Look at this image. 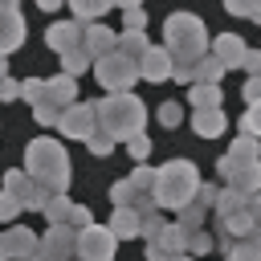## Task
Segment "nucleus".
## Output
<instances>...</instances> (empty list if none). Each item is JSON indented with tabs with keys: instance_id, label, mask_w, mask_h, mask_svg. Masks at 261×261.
<instances>
[{
	"instance_id": "obj_1",
	"label": "nucleus",
	"mask_w": 261,
	"mask_h": 261,
	"mask_svg": "<svg viewBox=\"0 0 261 261\" xmlns=\"http://www.w3.org/2000/svg\"><path fill=\"white\" fill-rule=\"evenodd\" d=\"M94 106V130H102L110 143H126L135 135H143V122H147V106L139 94H106Z\"/></svg>"
},
{
	"instance_id": "obj_2",
	"label": "nucleus",
	"mask_w": 261,
	"mask_h": 261,
	"mask_svg": "<svg viewBox=\"0 0 261 261\" xmlns=\"http://www.w3.org/2000/svg\"><path fill=\"white\" fill-rule=\"evenodd\" d=\"M33 184H41L49 196H65L69 188V155L57 139L49 135H37L29 147H24V167H20Z\"/></svg>"
},
{
	"instance_id": "obj_3",
	"label": "nucleus",
	"mask_w": 261,
	"mask_h": 261,
	"mask_svg": "<svg viewBox=\"0 0 261 261\" xmlns=\"http://www.w3.org/2000/svg\"><path fill=\"white\" fill-rule=\"evenodd\" d=\"M200 184H204V179H200V167H196L192 159H167L163 167H155L151 200H155L159 212H163V208L179 212L184 204H192V196H196Z\"/></svg>"
},
{
	"instance_id": "obj_4",
	"label": "nucleus",
	"mask_w": 261,
	"mask_h": 261,
	"mask_svg": "<svg viewBox=\"0 0 261 261\" xmlns=\"http://www.w3.org/2000/svg\"><path fill=\"white\" fill-rule=\"evenodd\" d=\"M171 65H192L208 53V24L192 12H171L163 20V45H159Z\"/></svg>"
},
{
	"instance_id": "obj_5",
	"label": "nucleus",
	"mask_w": 261,
	"mask_h": 261,
	"mask_svg": "<svg viewBox=\"0 0 261 261\" xmlns=\"http://www.w3.org/2000/svg\"><path fill=\"white\" fill-rule=\"evenodd\" d=\"M90 65H94V77H98V86H102L106 94H130V86L139 82L135 61H130V57H122L118 49H114V53H106V57H98V61H90Z\"/></svg>"
},
{
	"instance_id": "obj_6",
	"label": "nucleus",
	"mask_w": 261,
	"mask_h": 261,
	"mask_svg": "<svg viewBox=\"0 0 261 261\" xmlns=\"http://www.w3.org/2000/svg\"><path fill=\"white\" fill-rule=\"evenodd\" d=\"M114 249L118 241L106 224H86L73 232V261H114Z\"/></svg>"
},
{
	"instance_id": "obj_7",
	"label": "nucleus",
	"mask_w": 261,
	"mask_h": 261,
	"mask_svg": "<svg viewBox=\"0 0 261 261\" xmlns=\"http://www.w3.org/2000/svg\"><path fill=\"white\" fill-rule=\"evenodd\" d=\"M0 192H8V196H12L16 204H20V212H24V208L41 212V208H45V200H49V192H45L41 184H33V179H29L24 171H8V175H4V188H0Z\"/></svg>"
},
{
	"instance_id": "obj_8",
	"label": "nucleus",
	"mask_w": 261,
	"mask_h": 261,
	"mask_svg": "<svg viewBox=\"0 0 261 261\" xmlns=\"http://www.w3.org/2000/svg\"><path fill=\"white\" fill-rule=\"evenodd\" d=\"M0 257L8 261H33L37 257V232L33 228H24V224H8L4 232H0Z\"/></svg>"
},
{
	"instance_id": "obj_9",
	"label": "nucleus",
	"mask_w": 261,
	"mask_h": 261,
	"mask_svg": "<svg viewBox=\"0 0 261 261\" xmlns=\"http://www.w3.org/2000/svg\"><path fill=\"white\" fill-rule=\"evenodd\" d=\"M57 130L61 135H69V139H90L94 135V106L90 102H73V106H65L61 114H57Z\"/></svg>"
},
{
	"instance_id": "obj_10",
	"label": "nucleus",
	"mask_w": 261,
	"mask_h": 261,
	"mask_svg": "<svg viewBox=\"0 0 261 261\" xmlns=\"http://www.w3.org/2000/svg\"><path fill=\"white\" fill-rule=\"evenodd\" d=\"M77 102V82L73 77H65V73H57V77H49V82H41V98H37V106H49V110H65V106H73Z\"/></svg>"
},
{
	"instance_id": "obj_11",
	"label": "nucleus",
	"mask_w": 261,
	"mask_h": 261,
	"mask_svg": "<svg viewBox=\"0 0 261 261\" xmlns=\"http://www.w3.org/2000/svg\"><path fill=\"white\" fill-rule=\"evenodd\" d=\"M24 45V12L16 4H0V57Z\"/></svg>"
},
{
	"instance_id": "obj_12",
	"label": "nucleus",
	"mask_w": 261,
	"mask_h": 261,
	"mask_svg": "<svg viewBox=\"0 0 261 261\" xmlns=\"http://www.w3.org/2000/svg\"><path fill=\"white\" fill-rule=\"evenodd\" d=\"M37 253L53 257V261H69L73 257V228L69 224H49L41 237H37Z\"/></svg>"
},
{
	"instance_id": "obj_13",
	"label": "nucleus",
	"mask_w": 261,
	"mask_h": 261,
	"mask_svg": "<svg viewBox=\"0 0 261 261\" xmlns=\"http://www.w3.org/2000/svg\"><path fill=\"white\" fill-rule=\"evenodd\" d=\"M220 232H224L228 241H245V237H253V232H257V196H249L232 216H224V220H220Z\"/></svg>"
},
{
	"instance_id": "obj_14",
	"label": "nucleus",
	"mask_w": 261,
	"mask_h": 261,
	"mask_svg": "<svg viewBox=\"0 0 261 261\" xmlns=\"http://www.w3.org/2000/svg\"><path fill=\"white\" fill-rule=\"evenodd\" d=\"M245 53H249V45H245L237 33H220V37L212 41V53H208V57H212L220 69H241Z\"/></svg>"
},
{
	"instance_id": "obj_15",
	"label": "nucleus",
	"mask_w": 261,
	"mask_h": 261,
	"mask_svg": "<svg viewBox=\"0 0 261 261\" xmlns=\"http://www.w3.org/2000/svg\"><path fill=\"white\" fill-rule=\"evenodd\" d=\"M114 41H118V33H114L110 24H102V20L82 29V49H86V57H90V61H98V57L114 53Z\"/></svg>"
},
{
	"instance_id": "obj_16",
	"label": "nucleus",
	"mask_w": 261,
	"mask_h": 261,
	"mask_svg": "<svg viewBox=\"0 0 261 261\" xmlns=\"http://www.w3.org/2000/svg\"><path fill=\"white\" fill-rule=\"evenodd\" d=\"M45 45L61 57V53H69V49H77L82 45V24L77 20H53L49 29H45Z\"/></svg>"
},
{
	"instance_id": "obj_17",
	"label": "nucleus",
	"mask_w": 261,
	"mask_h": 261,
	"mask_svg": "<svg viewBox=\"0 0 261 261\" xmlns=\"http://www.w3.org/2000/svg\"><path fill=\"white\" fill-rule=\"evenodd\" d=\"M135 69H139V77H147V82H167V77H171V57H167L159 45H147V53L135 61Z\"/></svg>"
},
{
	"instance_id": "obj_18",
	"label": "nucleus",
	"mask_w": 261,
	"mask_h": 261,
	"mask_svg": "<svg viewBox=\"0 0 261 261\" xmlns=\"http://www.w3.org/2000/svg\"><path fill=\"white\" fill-rule=\"evenodd\" d=\"M184 237H188V228H179V224H163L159 237L147 241V245H151L159 257H175V253H184Z\"/></svg>"
},
{
	"instance_id": "obj_19",
	"label": "nucleus",
	"mask_w": 261,
	"mask_h": 261,
	"mask_svg": "<svg viewBox=\"0 0 261 261\" xmlns=\"http://www.w3.org/2000/svg\"><path fill=\"white\" fill-rule=\"evenodd\" d=\"M224 126H228L224 110H196L192 114V130L200 139H216V135H224Z\"/></svg>"
},
{
	"instance_id": "obj_20",
	"label": "nucleus",
	"mask_w": 261,
	"mask_h": 261,
	"mask_svg": "<svg viewBox=\"0 0 261 261\" xmlns=\"http://www.w3.org/2000/svg\"><path fill=\"white\" fill-rule=\"evenodd\" d=\"M106 228H110L114 241H130V237H139V216L130 208H114V216H110Z\"/></svg>"
},
{
	"instance_id": "obj_21",
	"label": "nucleus",
	"mask_w": 261,
	"mask_h": 261,
	"mask_svg": "<svg viewBox=\"0 0 261 261\" xmlns=\"http://www.w3.org/2000/svg\"><path fill=\"white\" fill-rule=\"evenodd\" d=\"M147 45H151V41H147V33H135V29H122V33H118V41H114V49H118L122 57H130V61H139V57L147 53Z\"/></svg>"
},
{
	"instance_id": "obj_22",
	"label": "nucleus",
	"mask_w": 261,
	"mask_h": 261,
	"mask_svg": "<svg viewBox=\"0 0 261 261\" xmlns=\"http://www.w3.org/2000/svg\"><path fill=\"white\" fill-rule=\"evenodd\" d=\"M106 8H110V4H102V0H73V16H69V20H77V24L86 29V24H98V20L106 16Z\"/></svg>"
},
{
	"instance_id": "obj_23",
	"label": "nucleus",
	"mask_w": 261,
	"mask_h": 261,
	"mask_svg": "<svg viewBox=\"0 0 261 261\" xmlns=\"http://www.w3.org/2000/svg\"><path fill=\"white\" fill-rule=\"evenodd\" d=\"M188 102H192L196 110H220L224 94H220V86H192V90H188Z\"/></svg>"
},
{
	"instance_id": "obj_24",
	"label": "nucleus",
	"mask_w": 261,
	"mask_h": 261,
	"mask_svg": "<svg viewBox=\"0 0 261 261\" xmlns=\"http://www.w3.org/2000/svg\"><path fill=\"white\" fill-rule=\"evenodd\" d=\"M224 159L237 163V167H257V139H241V135H237V143L228 147Z\"/></svg>"
},
{
	"instance_id": "obj_25",
	"label": "nucleus",
	"mask_w": 261,
	"mask_h": 261,
	"mask_svg": "<svg viewBox=\"0 0 261 261\" xmlns=\"http://www.w3.org/2000/svg\"><path fill=\"white\" fill-rule=\"evenodd\" d=\"M184 253H188L192 261L208 257V253H212V237H208V228H188V237H184Z\"/></svg>"
},
{
	"instance_id": "obj_26",
	"label": "nucleus",
	"mask_w": 261,
	"mask_h": 261,
	"mask_svg": "<svg viewBox=\"0 0 261 261\" xmlns=\"http://www.w3.org/2000/svg\"><path fill=\"white\" fill-rule=\"evenodd\" d=\"M41 212H45V220H49V224H65V220H69V212H73V200H69V196H49Z\"/></svg>"
},
{
	"instance_id": "obj_27",
	"label": "nucleus",
	"mask_w": 261,
	"mask_h": 261,
	"mask_svg": "<svg viewBox=\"0 0 261 261\" xmlns=\"http://www.w3.org/2000/svg\"><path fill=\"white\" fill-rule=\"evenodd\" d=\"M249 196H241V192H232V188H224V192H216V204H212V212H216V220H224V216H232L241 204H245Z\"/></svg>"
},
{
	"instance_id": "obj_28",
	"label": "nucleus",
	"mask_w": 261,
	"mask_h": 261,
	"mask_svg": "<svg viewBox=\"0 0 261 261\" xmlns=\"http://www.w3.org/2000/svg\"><path fill=\"white\" fill-rule=\"evenodd\" d=\"M82 69H90V57H86V49L77 45V49H69V53H61V73L65 77H73L77 82V73Z\"/></svg>"
},
{
	"instance_id": "obj_29",
	"label": "nucleus",
	"mask_w": 261,
	"mask_h": 261,
	"mask_svg": "<svg viewBox=\"0 0 261 261\" xmlns=\"http://www.w3.org/2000/svg\"><path fill=\"white\" fill-rule=\"evenodd\" d=\"M224 261H261V249H257V237H245V241H237L228 253H224Z\"/></svg>"
},
{
	"instance_id": "obj_30",
	"label": "nucleus",
	"mask_w": 261,
	"mask_h": 261,
	"mask_svg": "<svg viewBox=\"0 0 261 261\" xmlns=\"http://www.w3.org/2000/svg\"><path fill=\"white\" fill-rule=\"evenodd\" d=\"M204 216H208V208L192 200V204L179 208V220H175V224H179V228H204Z\"/></svg>"
},
{
	"instance_id": "obj_31",
	"label": "nucleus",
	"mask_w": 261,
	"mask_h": 261,
	"mask_svg": "<svg viewBox=\"0 0 261 261\" xmlns=\"http://www.w3.org/2000/svg\"><path fill=\"white\" fill-rule=\"evenodd\" d=\"M122 20H126V29L147 33V8L143 4H122Z\"/></svg>"
},
{
	"instance_id": "obj_32",
	"label": "nucleus",
	"mask_w": 261,
	"mask_h": 261,
	"mask_svg": "<svg viewBox=\"0 0 261 261\" xmlns=\"http://www.w3.org/2000/svg\"><path fill=\"white\" fill-rule=\"evenodd\" d=\"M151 179H155V167H147V163H139V167L126 175V184H130L135 192H147V196H151Z\"/></svg>"
},
{
	"instance_id": "obj_33",
	"label": "nucleus",
	"mask_w": 261,
	"mask_h": 261,
	"mask_svg": "<svg viewBox=\"0 0 261 261\" xmlns=\"http://www.w3.org/2000/svg\"><path fill=\"white\" fill-rule=\"evenodd\" d=\"M135 196H147V192H135L126 179H118V184L110 188V200H114V208H130V204H135Z\"/></svg>"
},
{
	"instance_id": "obj_34",
	"label": "nucleus",
	"mask_w": 261,
	"mask_h": 261,
	"mask_svg": "<svg viewBox=\"0 0 261 261\" xmlns=\"http://www.w3.org/2000/svg\"><path fill=\"white\" fill-rule=\"evenodd\" d=\"M159 122H163L167 130H175V126L184 122V106H179V102H163V106H159Z\"/></svg>"
},
{
	"instance_id": "obj_35",
	"label": "nucleus",
	"mask_w": 261,
	"mask_h": 261,
	"mask_svg": "<svg viewBox=\"0 0 261 261\" xmlns=\"http://www.w3.org/2000/svg\"><path fill=\"white\" fill-rule=\"evenodd\" d=\"M163 224H167V220H163L159 212H151V216H139V237H143V241H155Z\"/></svg>"
},
{
	"instance_id": "obj_36",
	"label": "nucleus",
	"mask_w": 261,
	"mask_h": 261,
	"mask_svg": "<svg viewBox=\"0 0 261 261\" xmlns=\"http://www.w3.org/2000/svg\"><path fill=\"white\" fill-rule=\"evenodd\" d=\"M16 216H20V204H16L8 192H0V224L8 228V224H16Z\"/></svg>"
},
{
	"instance_id": "obj_37",
	"label": "nucleus",
	"mask_w": 261,
	"mask_h": 261,
	"mask_svg": "<svg viewBox=\"0 0 261 261\" xmlns=\"http://www.w3.org/2000/svg\"><path fill=\"white\" fill-rule=\"evenodd\" d=\"M86 147H90V155H98V159H106V155L114 151V143H110V139H106L102 130H94V135L86 139Z\"/></svg>"
},
{
	"instance_id": "obj_38",
	"label": "nucleus",
	"mask_w": 261,
	"mask_h": 261,
	"mask_svg": "<svg viewBox=\"0 0 261 261\" xmlns=\"http://www.w3.org/2000/svg\"><path fill=\"white\" fill-rule=\"evenodd\" d=\"M126 151H130L135 163H143V159L151 155V139H147V135H135V139H126Z\"/></svg>"
},
{
	"instance_id": "obj_39",
	"label": "nucleus",
	"mask_w": 261,
	"mask_h": 261,
	"mask_svg": "<svg viewBox=\"0 0 261 261\" xmlns=\"http://www.w3.org/2000/svg\"><path fill=\"white\" fill-rule=\"evenodd\" d=\"M237 130H241V139H257V110H253V106H245V114H241Z\"/></svg>"
},
{
	"instance_id": "obj_40",
	"label": "nucleus",
	"mask_w": 261,
	"mask_h": 261,
	"mask_svg": "<svg viewBox=\"0 0 261 261\" xmlns=\"http://www.w3.org/2000/svg\"><path fill=\"white\" fill-rule=\"evenodd\" d=\"M224 12H228V16H249V20H257V4H253V0H232V4H224Z\"/></svg>"
},
{
	"instance_id": "obj_41",
	"label": "nucleus",
	"mask_w": 261,
	"mask_h": 261,
	"mask_svg": "<svg viewBox=\"0 0 261 261\" xmlns=\"http://www.w3.org/2000/svg\"><path fill=\"white\" fill-rule=\"evenodd\" d=\"M20 98L37 106V98H41V77H24V82H20Z\"/></svg>"
},
{
	"instance_id": "obj_42",
	"label": "nucleus",
	"mask_w": 261,
	"mask_h": 261,
	"mask_svg": "<svg viewBox=\"0 0 261 261\" xmlns=\"http://www.w3.org/2000/svg\"><path fill=\"white\" fill-rule=\"evenodd\" d=\"M12 98H20V82H12L8 73L0 77V102H12Z\"/></svg>"
},
{
	"instance_id": "obj_43",
	"label": "nucleus",
	"mask_w": 261,
	"mask_h": 261,
	"mask_svg": "<svg viewBox=\"0 0 261 261\" xmlns=\"http://www.w3.org/2000/svg\"><path fill=\"white\" fill-rule=\"evenodd\" d=\"M33 118H37V126H57V110H49V106H33Z\"/></svg>"
},
{
	"instance_id": "obj_44",
	"label": "nucleus",
	"mask_w": 261,
	"mask_h": 261,
	"mask_svg": "<svg viewBox=\"0 0 261 261\" xmlns=\"http://www.w3.org/2000/svg\"><path fill=\"white\" fill-rule=\"evenodd\" d=\"M257 65H261V53H257V49H249V53H245V61H241V69H249V77H257Z\"/></svg>"
},
{
	"instance_id": "obj_45",
	"label": "nucleus",
	"mask_w": 261,
	"mask_h": 261,
	"mask_svg": "<svg viewBox=\"0 0 261 261\" xmlns=\"http://www.w3.org/2000/svg\"><path fill=\"white\" fill-rule=\"evenodd\" d=\"M257 94H261V82H257V77H249V82H245V102H249L253 110H257Z\"/></svg>"
},
{
	"instance_id": "obj_46",
	"label": "nucleus",
	"mask_w": 261,
	"mask_h": 261,
	"mask_svg": "<svg viewBox=\"0 0 261 261\" xmlns=\"http://www.w3.org/2000/svg\"><path fill=\"white\" fill-rule=\"evenodd\" d=\"M159 261H192L188 253H175V257H159Z\"/></svg>"
},
{
	"instance_id": "obj_47",
	"label": "nucleus",
	"mask_w": 261,
	"mask_h": 261,
	"mask_svg": "<svg viewBox=\"0 0 261 261\" xmlns=\"http://www.w3.org/2000/svg\"><path fill=\"white\" fill-rule=\"evenodd\" d=\"M4 73H8V57H0V77H4Z\"/></svg>"
},
{
	"instance_id": "obj_48",
	"label": "nucleus",
	"mask_w": 261,
	"mask_h": 261,
	"mask_svg": "<svg viewBox=\"0 0 261 261\" xmlns=\"http://www.w3.org/2000/svg\"><path fill=\"white\" fill-rule=\"evenodd\" d=\"M33 261H53V257H45V253H37V257H33Z\"/></svg>"
},
{
	"instance_id": "obj_49",
	"label": "nucleus",
	"mask_w": 261,
	"mask_h": 261,
	"mask_svg": "<svg viewBox=\"0 0 261 261\" xmlns=\"http://www.w3.org/2000/svg\"><path fill=\"white\" fill-rule=\"evenodd\" d=\"M69 261H73V257H69Z\"/></svg>"
}]
</instances>
